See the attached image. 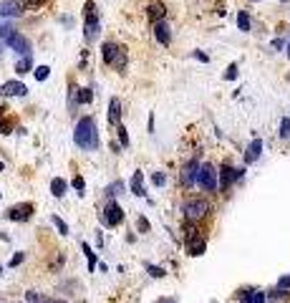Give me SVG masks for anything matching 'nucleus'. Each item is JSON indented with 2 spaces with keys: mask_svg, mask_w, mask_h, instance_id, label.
<instances>
[{
  "mask_svg": "<svg viewBox=\"0 0 290 303\" xmlns=\"http://www.w3.org/2000/svg\"><path fill=\"white\" fill-rule=\"evenodd\" d=\"M242 175H245V169H235V167H230V164H222V169H220V187L227 190L232 182H237Z\"/></svg>",
  "mask_w": 290,
  "mask_h": 303,
  "instance_id": "20e7f679",
  "label": "nucleus"
},
{
  "mask_svg": "<svg viewBox=\"0 0 290 303\" xmlns=\"http://www.w3.org/2000/svg\"><path fill=\"white\" fill-rule=\"evenodd\" d=\"M202 253H204V240L189 245V255H202Z\"/></svg>",
  "mask_w": 290,
  "mask_h": 303,
  "instance_id": "bb28decb",
  "label": "nucleus"
},
{
  "mask_svg": "<svg viewBox=\"0 0 290 303\" xmlns=\"http://www.w3.org/2000/svg\"><path fill=\"white\" fill-rule=\"evenodd\" d=\"M151 182H154L157 187H162V184H167V177H164V172H154V175H151Z\"/></svg>",
  "mask_w": 290,
  "mask_h": 303,
  "instance_id": "c85d7f7f",
  "label": "nucleus"
},
{
  "mask_svg": "<svg viewBox=\"0 0 290 303\" xmlns=\"http://www.w3.org/2000/svg\"><path fill=\"white\" fill-rule=\"evenodd\" d=\"M195 59H200L202 63H207V61H209V59H207V56L202 53V51H195Z\"/></svg>",
  "mask_w": 290,
  "mask_h": 303,
  "instance_id": "58836bf2",
  "label": "nucleus"
},
{
  "mask_svg": "<svg viewBox=\"0 0 290 303\" xmlns=\"http://www.w3.org/2000/svg\"><path fill=\"white\" fill-rule=\"evenodd\" d=\"M119 119H121V104H119V99H111L109 101V121L119 124Z\"/></svg>",
  "mask_w": 290,
  "mask_h": 303,
  "instance_id": "2eb2a0df",
  "label": "nucleus"
},
{
  "mask_svg": "<svg viewBox=\"0 0 290 303\" xmlns=\"http://www.w3.org/2000/svg\"><path fill=\"white\" fill-rule=\"evenodd\" d=\"M0 275H3V266H0Z\"/></svg>",
  "mask_w": 290,
  "mask_h": 303,
  "instance_id": "c03bdc74",
  "label": "nucleus"
},
{
  "mask_svg": "<svg viewBox=\"0 0 290 303\" xmlns=\"http://www.w3.org/2000/svg\"><path fill=\"white\" fill-rule=\"evenodd\" d=\"M288 59H290V38H288Z\"/></svg>",
  "mask_w": 290,
  "mask_h": 303,
  "instance_id": "a19ab883",
  "label": "nucleus"
},
{
  "mask_svg": "<svg viewBox=\"0 0 290 303\" xmlns=\"http://www.w3.org/2000/svg\"><path fill=\"white\" fill-rule=\"evenodd\" d=\"M28 71H33V61H30V56H23L15 63V73H28Z\"/></svg>",
  "mask_w": 290,
  "mask_h": 303,
  "instance_id": "412c9836",
  "label": "nucleus"
},
{
  "mask_svg": "<svg viewBox=\"0 0 290 303\" xmlns=\"http://www.w3.org/2000/svg\"><path fill=\"white\" fill-rule=\"evenodd\" d=\"M81 248H84V253H86V258H88V271H93V268H96V258H93V253H91V245L84 242Z\"/></svg>",
  "mask_w": 290,
  "mask_h": 303,
  "instance_id": "4be33fe9",
  "label": "nucleus"
},
{
  "mask_svg": "<svg viewBox=\"0 0 290 303\" xmlns=\"http://www.w3.org/2000/svg\"><path fill=\"white\" fill-rule=\"evenodd\" d=\"M273 48H275V51H280V48H283V41H280V38H275V41H273Z\"/></svg>",
  "mask_w": 290,
  "mask_h": 303,
  "instance_id": "ea45409f",
  "label": "nucleus"
},
{
  "mask_svg": "<svg viewBox=\"0 0 290 303\" xmlns=\"http://www.w3.org/2000/svg\"><path fill=\"white\" fill-rule=\"evenodd\" d=\"M200 162L197 159H192L187 167H184V172H182V182L187 184V187H192V184H197V175H200Z\"/></svg>",
  "mask_w": 290,
  "mask_h": 303,
  "instance_id": "9d476101",
  "label": "nucleus"
},
{
  "mask_svg": "<svg viewBox=\"0 0 290 303\" xmlns=\"http://www.w3.org/2000/svg\"><path fill=\"white\" fill-rule=\"evenodd\" d=\"M33 73H35V79H38V81H46V79H48V73H51V68H48V66H38Z\"/></svg>",
  "mask_w": 290,
  "mask_h": 303,
  "instance_id": "b1692460",
  "label": "nucleus"
},
{
  "mask_svg": "<svg viewBox=\"0 0 290 303\" xmlns=\"http://www.w3.org/2000/svg\"><path fill=\"white\" fill-rule=\"evenodd\" d=\"M30 212H33V205H18V207H10L8 210V220H18V222H23V220H28Z\"/></svg>",
  "mask_w": 290,
  "mask_h": 303,
  "instance_id": "f8f14e48",
  "label": "nucleus"
},
{
  "mask_svg": "<svg viewBox=\"0 0 290 303\" xmlns=\"http://www.w3.org/2000/svg\"><path fill=\"white\" fill-rule=\"evenodd\" d=\"M260 154H262V139H253V142H250V147H247V152H245V162H247V164H253Z\"/></svg>",
  "mask_w": 290,
  "mask_h": 303,
  "instance_id": "ddd939ff",
  "label": "nucleus"
},
{
  "mask_svg": "<svg viewBox=\"0 0 290 303\" xmlns=\"http://www.w3.org/2000/svg\"><path fill=\"white\" fill-rule=\"evenodd\" d=\"M131 192L134 195H139V197H144V184H142V172H134V177H131Z\"/></svg>",
  "mask_w": 290,
  "mask_h": 303,
  "instance_id": "a211bd4d",
  "label": "nucleus"
},
{
  "mask_svg": "<svg viewBox=\"0 0 290 303\" xmlns=\"http://www.w3.org/2000/svg\"><path fill=\"white\" fill-rule=\"evenodd\" d=\"M26 303H63V301L46 298V296H41V293H35V291H28V293H26Z\"/></svg>",
  "mask_w": 290,
  "mask_h": 303,
  "instance_id": "f3484780",
  "label": "nucleus"
},
{
  "mask_svg": "<svg viewBox=\"0 0 290 303\" xmlns=\"http://www.w3.org/2000/svg\"><path fill=\"white\" fill-rule=\"evenodd\" d=\"M21 13H23L21 0H0V15L3 18H18Z\"/></svg>",
  "mask_w": 290,
  "mask_h": 303,
  "instance_id": "423d86ee",
  "label": "nucleus"
},
{
  "mask_svg": "<svg viewBox=\"0 0 290 303\" xmlns=\"http://www.w3.org/2000/svg\"><path fill=\"white\" fill-rule=\"evenodd\" d=\"M28 93V86L26 84H21V81H8V84H3L0 86V96H26Z\"/></svg>",
  "mask_w": 290,
  "mask_h": 303,
  "instance_id": "1a4fd4ad",
  "label": "nucleus"
},
{
  "mask_svg": "<svg viewBox=\"0 0 290 303\" xmlns=\"http://www.w3.org/2000/svg\"><path fill=\"white\" fill-rule=\"evenodd\" d=\"M237 28L242 30V33H250V15H247L245 10L237 13Z\"/></svg>",
  "mask_w": 290,
  "mask_h": 303,
  "instance_id": "aec40b11",
  "label": "nucleus"
},
{
  "mask_svg": "<svg viewBox=\"0 0 290 303\" xmlns=\"http://www.w3.org/2000/svg\"><path fill=\"white\" fill-rule=\"evenodd\" d=\"M207 212H209V205H207L204 200L192 197V200H187V202H184V217H187L189 222H197V220H202Z\"/></svg>",
  "mask_w": 290,
  "mask_h": 303,
  "instance_id": "f03ea898",
  "label": "nucleus"
},
{
  "mask_svg": "<svg viewBox=\"0 0 290 303\" xmlns=\"http://www.w3.org/2000/svg\"><path fill=\"white\" fill-rule=\"evenodd\" d=\"M51 220H53V225L58 228V233H61V235H68V225H66V222H63V220H61L58 215H53Z\"/></svg>",
  "mask_w": 290,
  "mask_h": 303,
  "instance_id": "393cba45",
  "label": "nucleus"
},
{
  "mask_svg": "<svg viewBox=\"0 0 290 303\" xmlns=\"http://www.w3.org/2000/svg\"><path fill=\"white\" fill-rule=\"evenodd\" d=\"M0 197H3V195H0Z\"/></svg>",
  "mask_w": 290,
  "mask_h": 303,
  "instance_id": "49530a36",
  "label": "nucleus"
},
{
  "mask_svg": "<svg viewBox=\"0 0 290 303\" xmlns=\"http://www.w3.org/2000/svg\"><path fill=\"white\" fill-rule=\"evenodd\" d=\"M3 169H5V164H3V162H0V172H3Z\"/></svg>",
  "mask_w": 290,
  "mask_h": 303,
  "instance_id": "79ce46f5",
  "label": "nucleus"
},
{
  "mask_svg": "<svg viewBox=\"0 0 290 303\" xmlns=\"http://www.w3.org/2000/svg\"><path fill=\"white\" fill-rule=\"evenodd\" d=\"M139 228H142V233L149 230V222H146V217H139Z\"/></svg>",
  "mask_w": 290,
  "mask_h": 303,
  "instance_id": "4c0bfd02",
  "label": "nucleus"
},
{
  "mask_svg": "<svg viewBox=\"0 0 290 303\" xmlns=\"http://www.w3.org/2000/svg\"><path fill=\"white\" fill-rule=\"evenodd\" d=\"M76 190H84V177H73V182H71Z\"/></svg>",
  "mask_w": 290,
  "mask_h": 303,
  "instance_id": "c9c22d12",
  "label": "nucleus"
},
{
  "mask_svg": "<svg viewBox=\"0 0 290 303\" xmlns=\"http://www.w3.org/2000/svg\"><path fill=\"white\" fill-rule=\"evenodd\" d=\"M43 3H46V0H26V5H28V8H41Z\"/></svg>",
  "mask_w": 290,
  "mask_h": 303,
  "instance_id": "f704fd0d",
  "label": "nucleus"
},
{
  "mask_svg": "<svg viewBox=\"0 0 290 303\" xmlns=\"http://www.w3.org/2000/svg\"><path fill=\"white\" fill-rule=\"evenodd\" d=\"M121 187H124V184H121V182H116V184H111V187H109V195H116V192H119V190H121Z\"/></svg>",
  "mask_w": 290,
  "mask_h": 303,
  "instance_id": "e433bc0d",
  "label": "nucleus"
},
{
  "mask_svg": "<svg viewBox=\"0 0 290 303\" xmlns=\"http://www.w3.org/2000/svg\"><path fill=\"white\" fill-rule=\"evenodd\" d=\"M104 222H106V225H111V228L121 225V222H124V210H121L116 202H109V207L104 210Z\"/></svg>",
  "mask_w": 290,
  "mask_h": 303,
  "instance_id": "6e6552de",
  "label": "nucleus"
},
{
  "mask_svg": "<svg viewBox=\"0 0 290 303\" xmlns=\"http://www.w3.org/2000/svg\"><path fill=\"white\" fill-rule=\"evenodd\" d=\"M154 38L162 43V46H169L172 43V35H169V26L164 21H157L154 23Z\"/></svg>",
  "mask_w": 290,
  "mask_h": 303,
  "instance_id": "9b49d317",
  "label": "nucleus"
},
{
  "mask_svg": "<svg viewBox=\"0 0 290 303\" xmlns=\"http://www.w3.org/2000/svg\"><path fill=\"white\" fill-rule=\"evenodd\" d=\"M66 187H68V184L61 180V177H56V180L51 182V195H53V197H63V195H66Z\"/></svg>",
  "mask_w": 290,
  "mask_h": 303,
  "instance_id": "6ab92c4d",
  "label": "nucleus"
},
{
  "mask_svg": "<svg viewBox=\"0 0 290 303\" xmlns=\"http://www.w3.org/2000/svg\"><path fill=\"white\" fill-rule=\"evenodd\" d=\"M73 139H76V144H79L81 149H86V152H93L99 147V126H96L93 117L79 119L76 131H73Z\"/></svg>",
  "mask_w": 290,
  "mask_h": 303,
  "instance_id": "f257e3e1",
  "label": "nucleus"
},
{
  "mask_svg": "<svg viewBox=\"0 0 290 303\" xmlns=\"http://www.w3.org/2000/svg\"><path fill=\"white\" fill-rule=\"evenodd\" d=\"M242 303H265V293L262 291H245L242 293Z\"/></svg>",
  "mask_w": 290,
  "mask_h": 303,
  "instance_id": "dca6fc26",
  "label": "nucleus"
},
{
  "mask_svg": "<svg viewBox=\"0 0 290 303\" xmlns=\"http://www.w3.org/2000/svg\"><path fill=\"white\" fill-rule=\"evenodd\" d=\"M99 35V18L93 13V3H86V41H93Z\"/></svg>",
  "mask_w": 290,
  "mask_h": 303,
  "instance_id": "39448f33",
  "label": "nucleus"
},
{
  "mask_svg": "<svg viewBox=\"0 0 290 303\" xmlns=\"http://www.w3.org/2000/svg\"><path fill=\"white\" fill-rule=\"evenodd\" d=\"M280 137H283V139H290V119L288 117L280 121Z\"/></svg>",
  "mask_w": 290,
  "mask_h": 303,
  "instance_id": "a878e982",
  "label": "nucleus"
},
{
  "mask_svg": "<svg viewBox=\"0 0 290 303\" xmlns=\"http://www.w3.org/2000/svg\"><path fill=\"white\" fill-rule=\"evenodd\" d=\"M10 129H13V126H10V121L0 119V134H10Z\"/></svg>",
  "mask_w": 290,
  "mask_h": 303,
  "instance_id": "473e14b6",
  "label": "nucleus"
},
{
  "mask_svg": "<svg viewBox=\"0 0 290 303\" xmlns=\"http://www.w3.org/2000/svg\"><path fill=\"white\" fill-rule=\"evenodd\" d=\"M116 131H119V139H121V147H129V134H126V129H124V126L119 124V129H116Z\"/></svg>",
  "mask_w": 290,
  "mask_h": 303,
  "instance_id": "cd10ccee",
  "label": "nucleus"
},
{
  "mask_svg": "<svg viewBox=\"0 0 290 303\" xmlns=\"http://www.w3.org/2000/svg\"><path fill=\"white\" fill-rule=\"evenodd\" d=\"M146 13H149V18L157 23V21H162V18H164V13H167V10H164V5H162V3H149Z\"/></svg>",
  "mask_w": 290,
  "mask_h": 303,
  "instance_id": "4468645a",
  "label": "nucleus"
},
{
  "mask_svg": "<svg viewBox=\"0 0 290 303\" xmlns=\"http://www.w3.org/2000/svg\"><path fill=\"white\" fill-rule=\"evenodd\" d=\"M283 3H288V0H283Z\"/></svg>",
  "mask_w": 290,
  "mask_h": 303,
  "instance_id": "a18cd8bd",
  "label": "nucleus"
},
{
  "mask_svg": "<svg viewBox=\"0 0 290 303\" xmlns=\"http://www.w3.org/2000/svg\"><path fill=\"white\" fill-rule=\"evenodd\" d=\"M217 180H220V172H215L212 164H202L200 167V175H197V184L207 190V192H215L217 190Z\"/></svg>",
  "mask_w": 290,
  "mask_h": 303,
  "instance_id": "7ed1b4c3",
  "label": "nucleus"
},
{
  "mask_svg": "<svg viewBox=\"0 0 290 303\" xmlns=\"http://www.w3.org/2000/svg\"><path fill=\"white\" fill-rule=\"evenodd\" d=\"M146 271H149L151 278H162L164 275V268H159V266H146Z\"/></svg>",
  "mask_w": 290,
  "mask_h": 303,
  "instance_id": "c756f323",
  "label": "nucleus"
},
{
  "mask_svg": "<svg viewBox=\"0 0 290 303\" xmlns=\"http://www.w3.org/2000/svg\"><path fill=\"white\" fill-rule=\"evenodd\" d=\"M21 263H23V253H18V255H13V258H10V266H13V268H15V266H21Z\"/></svg>",
  "mask_w": 290,
  "mask_h": 303,
  "instance_id": "72a5a7b5",
  "label": "nucleus"
},
{
  "mask_svg": "<svg viewBox=\"0 0 290 303\" xmlns=\"http://www.w3.org/2000/svg\"><path fill=\"white\" fill-rule=\"evenodd\" d=\"M8 46H10L15 53H21V56H30V41L23 38L21 33H13V35L8 38Z\"/></svg>",
  "mask_w": 290,
  "mask_h": 303,
  "instance_id": "0eeeda50",
  "label": "nucleus"
},
{
  "mask_svg": "<svg viewBox=\"0 0 290 303\" xmlns=\"http://www.w3.org/2000/svg\"><path fill=\"white\" fill-rule=\"evenodd\" d=\"M159 303H174V301H159Z\"/></svg>",
  "mask_w": 290,
  "mask_h": 303,
  "instance_id": "37998d69",
  "label": "nucleus"
},
{
  "mask_svg": "<svg viewBox=\"0 0 290 303\" xmlns=\"http://www.w3.org/2000/svg\"><path fill=\"white\" fill-rule=\"evenodd\" d=\"M278 288H280V291H288V288H290V275H285V278H280V280H278Z\"/></svg>",
  "mask_w": 290,
  "mask_h": 303,
  "instance_id": "2f4dec72",
  "label": "nucleus"
},
{
  "mask_svg": "<svg viewBox=\"0 0 290 303\" xmlns=\"http://www.w3.org/2000/svg\"><path fill=\"white\" fill-rule=\"evenodd\" d=\"M225 79H227V81H232V79H237V63H230V68H227Z\"/></svg>",
  "mask_w": 290,
  "mask_h": 303,
  "instance_id": "7c9ffc66",
  "label": "nucleus"
},
{
  "mask_svg": "<svg viewBox=\"0 0 290 303\" xmlns=\"http://www.w3.org/2000/svg\"><path fill=\"white\" fill-rule=\"evenodd\" d=\"M91 99H93V93H91V89H81L79 91V104H91Z\"/></svg>",
  "mask_w": 290,
  "mask_h": 303,
  "instance_id": "5701e85b",
  "label": "nucleus"
}]
</instances>
